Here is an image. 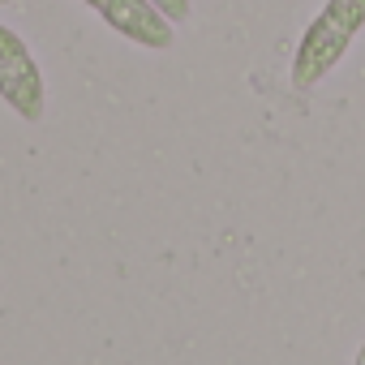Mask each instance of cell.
<instances>
[{
  "label": "cell",
  "instance_id": "cell-3",
  "mask_svg": "<svg viewBox=\"0 0 365 365\" xmlns=\"http://www.w3.org/2000/svg\"><path fill=\"white\" fill-rule=\"evenodd\" d=\"M86 9H95L120 39L150 48V52H168L176 43V26L150 5V0H82Z\"/></svg>",
  "mask_w": 365,
  "mask_h": 365
},
{
  "label": "cell",
  "instance_id": "cell-4",
  "mask_svg": "<svg viewBox=\"0 0 365 365\" xmlns=\"http://www.w3.org/2000/svg\"><path fill=\"white\" fill-rule=\"evenodd\" d=\"M150 5L172 22V26H180V22H190V14H194V5L190 0H150Z\"/></svg>",
  "mask_w": 365,
  "mask_h": 365
},
{
  "label": "cell",
  "instance_id": "cell-1",
  "mask_svg": "<svg viewBox=\"0 0 365 365\" xmlns=\"http://www.w3.org/2000/svg\"><path fill=\"white\" fill-rule=\"evenodd\" d=\"M361 31H365V0H327L292 52V86L301 95L314 91L348 56Z\"/></svg>",
  "mask_w": 365,
  "mask_h": 365
},
{
  "label": "cell",
  "instance_id": "cell-2",
  "mask_svg": "<svg viewBox=\"0 0 365 365\" xmlns=\"http://www.w3.org/2000/svg\"><path fill=\"white\" fill-rule=\"evenodd\" d=\"M0 99H5L26 125H39L48 112V91H43V73L26 48V39L18 31H9L0 22Z\"/></svg>",
  "mask_w": 365,
  "mask_h": 365
},
{
  "label": "cell",
  "instance_id": "cell-5",
  "mask_svg": "<svg viewBox=\"0 0 365 365\" xmlns=\"http://www.w3.org/2000/svg\"><path fill=\"white\" fill-rule=\"evenodd\" d=\"M352 365H365V339H361V348H356V356H352Z\"/></svg>",
  "mask_w": 365,
  "mask_h": 365
},
{
  "label": "cell",
  "instance_id": "cell-6",
  "mask_svg": "<svg viewBox=\"0 0 365 365\" xmlns=\"http://www.w3.org/2000/svg\"><path fill=\"white\" fill-rule=\"evenodd\" d=\"M0 5H9V0H0Z\"/></svg>",
  "mask_w": 365,
  "mask_h": 365
}]
</instances>
